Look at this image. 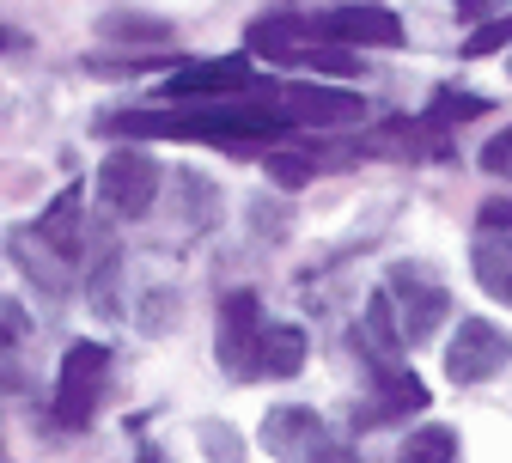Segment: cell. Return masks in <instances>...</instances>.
Segmentation results:
<instances>
[{
    "label": "cell",
    "instance_id": "6da1fadb",
    "mask_svg": "<svg viewBox=\"0 0 512 463\" xmlns=\"http://www.w3.org/2000/svg\"><path fill=\"white\" fill-rule=\"evenodd\" d=\"M104 390H110V348H104V342H74L68 354H61L55 403H49L55 427H68V433L92 427V415H98V403H104Z\"/></svg>",
    "mask_w": 512,
    "mask_h": 463
},
{
    "label": "cell",
    "instance_id": "7a4b0ae2",
    "mask_svg": "<svg viewBox=\"0 0 512 463\" xmlns=\"http://www.w3.org/2000/svg\"><path fill=\"white\" fill-rule=\"evenodd\" d=\"M384 299H391V311H397L403 348H421L433 329L445 323V311H452V293H445L439 275L421 269V262H397V269L384 275Z\"/></svg>",
    "mask_w": 512,
    "mask_h": 463
},
{
    "label": "cell",
    "instance_id": "3957f363",
    "mask_svg": "<svg viewBox=\"0 0 512 463\" xmlns=\"http://www.w3.org/2000/svg\"><path fill=\"white\" fill-rule=\"evenodd\" d=\"M98 202L110 208V214H122V220H141L153 202H159V165H153V153H141V147H116L104 165H98Z\"/></svg>",
    "mask_w": 512,
    "mask_h": 463
},
{
    "label": "cell",
    "instance_id": "277c9868",
    "mask_svg": "<svg viewBox=\"0 0 512 463\" xmlns=\"http://www.w3.org/2000/svg\"><path fill=\"white\" fill-rule=\"evenodd\" d=\"M263 305L256 293H226L220 299V329H214V354L232 378H250L256 384V342H263Z\"/></svg>",
    "mask_w": 512,
    "mask_h": 463
},
{
    "label": "cell",
    "instance_id": "5b68a950",
    "mask_svg": "<svg viewBox=\"0 0 512 463\" xmlns=\"http://www.w3.org/2000/svg\"><path fill=\"white\" fill-rule=\"evenodd\" d=\"M506 360H512L506 329H494V323L470 317V323H458L452 348H445V378H452V384H482V378H500V372H506Z\"/></svg>",
    "mask_w": 512,
    "mask_h": 463
},
{
    "label": "cell",
    "instance_id": "8992f818",
    "mask_svg": "<svg viewBox=\"0 0 512 463\" xmlns=\"http://www.w3.org/2000/svg\"><path fill=\"white\" fill-rule=\"evenodd\" d=\"M324 43H342V49H397L403 43V19L378 0H348V7H330L317 19Z\"/></svg>",
    "mask_w": 512,
    "mask_h": 463
},
{
    "label": "cell",
    "instance_id": "52a82bcc",
    "mask_svg": "<svg viewBox=\"0 0 512 463\" xmlns=\"http://www.w3.org/2000/svg\"><path fill=\"white\" fill-rule=\"evenodd\" d=\"M250 61L244 55H214V61H189L165 80V104H208L220 92H250Z\"/></svg>",
    "mask_w": 512,
    "mask_h": 463
},
{
    "label": "cell",
    "instance_id": "ba28073f",
    "mask_svg": "<svg viewBox=\"0 0 512 463\" xmlns=\"http://www.w3.org/2000/svg\"><path fill=\"white\" fill-rule=\"evenodd\" d=\"M269 98L281 104V116L293 128H336L360 116V98L342 86H269Z\"/></svg>",
    "mask_w": 512,
    "mask_h": 463
},
{
    "label": "cell",
    "instance_id": "9c48e42d",
    "mask_svg": "<svg viewBox=\"0 0 512 463\" xmlns=\"http://www.w3.org/2000/svg\"><path fill=\"white\" fill-rule=\"evenodd\" d=\"M263 445L281 457V463H305L317 445H324V421H317L311 409H275L263 421Z\"/></svg>",
    "mask_w": 512,
    "mask_h": 463
},
{
    "label": "cell",
    "instance_id": "30bf717a",
    "mask_svg": "<svg viewBox=\"0 0 512 463\" xmlns=\"http://www.w3.org/2000/svg\"><path fill=\"white\" fill-rule=\"evenodd\" d=\"M305 366V329L299 323H263V342H256V378H293Z\"/></svg>",
    "mask_w": 512,
    "mask_h": 463
},
{
    "label": "cell",
    "instance_id": "8fae6325",
    "mask_svg": "<svg viewBox=\"0 0 512 463\" xmlns=\"http://www.w3.org/2000/svg\"><path fill=\"white\" fill-rule=\"evenodd\" d=\"M470 262H476L482 293H488V299H500V305L512 311V232H482V238H476V250H470Z\"/></svg>",
    "mask_w": 512,
    "mask_h": 463
},
{
    "label": "cell",
    "instance_id": "7c38bea8",
    "mask_svg": "<svg viewBox=\"0 0 512 463\" xmlns=\"http://www.w3.org/2000/svg\"><path fill=\"white\" fill-rule=\"evenodd\" d=\"M427 403V384L415 372H378V390H372V403L360 409V421H397V415H415Z\"/></svg>",
    "mask_w": 512,
    "mask_h": 463
},
{
    "label": "cell",
    "instance_id": "4fadbf2b",
    "mask_svg": "<svg viewBox=\"0 0 512 463\" xmlns=\"http://www.w3.org/2000/svg\"><path fill=\"white\" fill-rule=\"evenodd\" d=\"M80 202H86L80 189H61V202L37 220V238H43L49 250H61V256H74V250H80Z\"/></svg>",
    "mask_w": 512,
    "mask_h": 463
},
{
    "label": "cell",
    "instance_id": "5bb4252c",
    "mask_svg": "<svg viewBox=\"0 0 512 463\" xmlns=\"http://www.w3.org/2000/svg\"><path fill=\"white\" fill-rule=\"evenodd\" d=\"M397 463H458V433L452 427H415L409 439H403V451H397Z\"/></svg>",
    "mask_w": 512,
    "mask_h": 463
},
{
    "label": "cell",
    "instance_id": "9a60e30c",
    "mask_svg": "<svg viewBox=\"0 0 512 463\" xmlns=\"http://www.w3.org/2000/svg\"><path fill=\"white\" fill-rule=\"evenodd\" d=\"M311 171H317V165H311L305 153H269V177H275L281 189H299Z\"/></svg>",
    "mask_w": 512,
    "mask_h": 463
},
{
    "label": "cell",
    "instance_id": "2e32d148",
    "mask_svg": "<svg viewBox=\"0 0 512 463\" xmlns=\"http://www.w3.org/2000/svg\"><path fill=\"white\" fill-rule=\"evenodd\" d=\"M482 171H488V177H506V183H512V128H500V135H494V141L482 147Z\"/></svg>",
    "mask_w": 512,
    "mask_h": 463
},
{
    "label": "cell",
    "instance_id": "e0dca14e",
    "mask_svg": "<svg viewBox=\"0 0 512 463\" xmlns=\"http://www.w3.org/2000/svg\"><path fill=\"white\" fill-rule=\"evenodd\" d=\"M25 329H31L25 305H13V299H0V354H7V348H19V342H25Z\"/></svg>",
    "mask_w": 512,
    "mask_h": 463
},
{
    "label": "cell",
    "instance_id": "ac0fdd59",
    "mask_svg": "<svg viewBox=\"0 0 512 463\" xmlns=\"http://www.w3.org/2000/svg\"><path fill=\"white\" fill-rule=\"evenodd\" d=\"M512 43V19H494V25H482L476 37H464V55H494V49H506Z\"/></svg>",
    "mask_w": 512,
    "mask_h": 463
},
{
    "label": "cell",
    "instance_id": "d6986e66",
    "mask_svg": "<svg viewBox=\"0 0 512 463\" xmlns=\"http://www.w3.org/2000/svg\"><path fill=\"white\" fill-rule=\"evenodd\" d=\"M458 116H482V98H464V92H439V122H458Z\"/></svg>",
    "mask_w": 512,
    "mask_h": 463
},
{
    "label": "cell",
    "instance_id": "ffe728a7",
    "mask_svg": "<svg viewBox=\"0 0 512 463\" xmlns=\"http://www.w3.org/2000/svg\"><path fill=\"white\" fill-rule=\"evenodd\" d=\"M482 232H512V195H494V202H482Z\"/></svg>",
    "mask_w": 512,
    "mask_h": 463
},
{
    "label": "cell",
    "instance_id": "44dd1931",
    "mask_svg": "<svg viewBox=\"0 0 512 463\" xmlns=\"http://www.w3.org/2000/svg\"><path fill=\"white\" fill-rule=\"evenodd\" d=\"M202 445L214 451V463H244L232 445H226V433H220V421H202Z\"/></svg>",
    "mask_w": 512,
    "mask_h": 463
},
{
    "label": "cell",
    "instance_id": "7402d4cb",
    "mask_svg": "<svg viewBox=\"0 0 512 463\" xmlns=\"http://www.w3.org/2000/svg\"><path fill=\"white\" fill-rule=\"evenodd\" d=\"M305 463H354V457H348L342 445H330V439H324V445H317V451H311Z\"/></svg>",
    "mask_w": 512,
    "mask_h": 463
},
{
    "label": "cell",
    "instance_id": "603a6c76",
    "mask_svg": "<svg viewBox=\"0 0 512 463\" xmlns=\"http://www.w3.org/2000/svg\"><path fill=\"white\" fill-rule=\"evenodd\" d=\"M135 463H171V457H165L159 445H141V451H135Z\"/></svg>",
    "mask_w": 512,
    "mask_h": 463
},
{
    "label": "cell",
    "instance_id": "cb8c5ba5",
    "mask_svg": "<svg viewBox=\"0 0 512 463\" xmlns=\"http://www.w3.org/2000/svg\"><path fill=\"white\" fill-rule=\"evenodd\" d=\"M0 49H7V31H0Z\"/></svg>",
    "mask_w": 512,
    "mask_h": 463
}]
</instances>
